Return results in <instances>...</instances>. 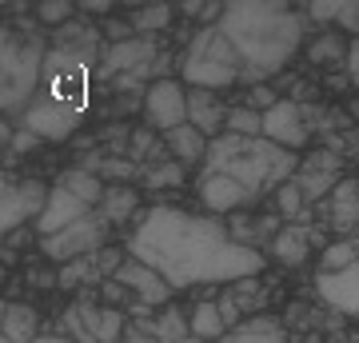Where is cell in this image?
<instances>
[{
  "mask_svg": "<svg viewBox=\"0 0 359 343\" xmlns=\"http://www.w3.org/2000/svg\"><path fill=\"white\" fill-rule=\"evenodd\" d=\"M128 255L156 267L172 292L200 283H240L264 271V252L231 240L224 220L196 216L172 203L148 208L128 236Z\"/></svg>",
  "mask_w": 359,
  "mask_h": 343,
  "instance_id": "1",
  "label": "cell"
},
{
  "mask_svg": "<svg viewBox=\"0 0 359 343\" xmlns=\"http://www.w3.org/2000/svg\"><path fill=\"white\" fill-rule=\"evenodd\" d=\"M216 28L248 88L283 72L304 44V16L276 0H231Z\"/></svg>",
  "mask_w": 359,
  "mask_h": 343,
  "instance_id": "2",
  "label": "cell"
},
{
  "mask_svg": "<svg viewBox=\"0 0 359 343\" xmlns=\"http://www.w3.org/2000/svg\"><path fill=\"white\" fill-rule=\"evenodd\" d=\"M295 168H299V156L264 140V136H231V132H224V136L208 144V156H204V172L231 176L236 184H244L256 196V203L264 196H276L295 176Z\"/></svg>",
  "mask_w": 359,
  "mask_h": 343,
  "instance_id": "3",
  "label": "cell"
},
{
  "mask_svg": "<svg viewBox=\"0 0 359 343\" xmlns=\"http://www.w3.org/2000/svg\"><path fill=\"white\" fill-rule=\"evenodd\" d=\"M44 60H48V48L40 36L20 32V28L4 32V40H0V104L8 116L25 120L28 104L36 100L40 80H44Z\"/></svg>",
  "mask_w": 359,
  "mask_h": 343,
  "instance_id": "4",
  "label": "cell"
},
{
  "mask_svg": "<svg viewBox=\"0 0 359 343\" xmlns=\"http://www.w3.org/2000/svg\"><path fill=\"white\" fill-rule=\"evenodd\" d=\"M180 80L192 84V88H208V92H228L231 84H244L216 25L200 28L192 36V44L184 48V56H180Z\"/></svg>",
  "mask_w": 359,
  "mask_h": 343,
  "instance_id": "5",
  "label": "cell"
},
{
  "mask_svg": "<svg viewBox=\"0 0 359 343\" xmlns=\"http://www.w3.org/2000/svg\"><path fill=\"white\" fill-rule=\"evenodd\" d=\"M52 188L44 180L32 176H8L4 188H0V231L4 236H16L25 224H36L48 208Z\"/></svg>",
  "mask_w": 359,
  "mask_h": 343,
  "instance_id": "6",
  "label": "cell"
},
{
  "mask_svg": "<svg viewBox=\"0 0 359 343\" xmlns=\"http://www.w3.org/2000/svg\"><path fill=\"white\" fill-rule=\"evenodd\" d=\"M108 228H112V224L104 216H84L80 224H72V228L56 231L48 240H40V252H44V260H52V264L92 260V255L104 248V240H108Z\"/></svg>",
  "mask_w": 359,
  "mask_h": 343,
  "instance_id": "7",
  "label": "cell"
},
{
  "mask_svg": "<svg viewBox=\"0 0 359 343\" xmlns=\"http://www.w3.org/2000/svg\"><path fill=\"white\" fill-rule=\"evenodd\" d=\"M144 124L148 132H176L188 124V88L176 76H156L144 92Z\"/></svg>",
  "mask_w": 359,
  "mask_h": 343,
  "instance_id": "8",
  "label": "cell"
},
{
  "mask_svg": "<svg viewBox=\"0 0 359 343\" xmlns=\"http://www.w3.org/2000/svg\"><path fill=\"white\" fill-rule=\"evenodd\" d=\"M80 124H84V108L65 104V100H52V96H44V92H36V100L28 104L25 120H20V128L36 132L40 140H52V144L68 140Z\"/></svg>",
  "mask_w": 359,
  "mask_h": 343,
  "instance_id": "9",
  "label": "cell"
},
{
  "mask_svg": "<svg viewBox=\"0 0 359 343\" xmlns=\"http://www.w3.org/2000/svg\"><path fill=\"white\" fill-rule=\"evenodd\" d=\"M264 140L280 144L287 152L304 148L311 140V116L299 100H280L271 112H264Z\"/></svg>",
  "mask_w": 359,
  "mask_h": 343,
  "instance_id": "10",
  "label": "cell"
},
{
  "mask_svg": "<svg viewBox=\"0 0 359 343\" xmlns=\"http://www.w3.org/2000/svg\"><path fill=\"white\" fill-rule=\"evenodd\" d=\"M196 191H200V200H204L208 212H219V216L256 203V196H252L244 184H236L231 176H216V172H200V188Z\"/></svg>",
  "mask_w": 359,
  "mask_h": 343,
  "instance_id": "11",
  "label": "cell"
},
{
  "mask_svg": "<svg viewBox=\"0 0 359 343\" xmlns=\"http://www.w3.org/2000/svg\"><path fill=\"white\" fill-rule=\"evenodd\" d=\"M84 216H92V203H84L80 196H72L68 188H52L48 196V208H44V216L36 220V231H40V240H48V236H56V231H65L72 228V224H80Z\"/></svg>",
  "mask_w": 359,
  "mask_h": 343,
  "instance_id": "12",
  "label": "cell"
},
{
  "mask_svg": "<svg viewBox=\"0 0 359 343\" xmlns=\"http://www.w3.org/2000/svg\"><path fill=\"white\" fill-rule=\"evenodd\" d=\"M112 280H120L128 292H136V300H144V304H152V307H164L168 300H172V288L164 283V276L156 271V267H148V264H140V260H124L120 264V271H116Z\"/></svg>",
  "mask_w": 359,
  "mask_h": 343,
  "instance_id": "13",
  "label": "cell"
},
{
  "mask_svg": "<svg viewBox=\"0 0 359 343\" xmlns=\"http://www.w3.org/2000/svg\"><path fill=\"white\" fill-rule=\"evenodd\" d=\"M228 116H231V108L219 100V92L188 88V124L200 128L208 140H216V136L228 132Z\"/></svg>",
  "mask_w": 359,
  "mask_h": 343,
  "instance_id": "14",
  "label": "cell"
},
{
  "mask_svg": "<svg viewBox=\"0 0 359 343\" xmlns=\"http://www.w3.org/2000/svg\"><path fill=\"white\" fill-rule=\"evenodd\" d=\"M316 292L344 316H359V260L347 271L335 276H316Z\"/></svg>",
  "mask_w": 359,
  "mask_h": 343,
  "instance_id": "15",
  "label": "cell"
},
{
  "mask_svg": "<svg viewBox=\"0 0 359 343\" xmlns=\"http://www.w3.org/2000/svg\"><path fill=\"white\" fill-rule=\"evenodd\" d=\"M152 56H156V40L152 36H136L128 44H112V48L104 52V72L112 76L120 68H128V76H140L152 68Z\"/></svg>",
  "mask_w": 359,
  "mask_h": 343,
  "instance_id": "16",
  "label": "cell"
},
{
  "mask_svg": "<svg viewBox=\"0 0 359 343\" xmlns=\"http://www.w3.org/2000/svg\"><path fill=\"white\" fill-rule=\"evenodd\" d=\"M311 248H316V243H311L308 228H299V224H283V228L271 236V243H268L271 260L283 264V267H299L311 255Z\"/></svg>",
  "mask_w": 359,
  "mask_h": 343,
  "instance_id": "17",
  "label": "cell"
},
{
  "mask_svg": "<svg viewBox=\"0 0 359 343\" xmlns=\"http://www.w3.org/2000/svg\"><path fill=\"white\" fill-rule=\"evenodd\" d=\"M219 343H287V328L280 316L259 311V316H248L240 328H231Z\"/></svg>",
  "mask_w": 359,
  "mask_h": 343,
  "instance_id": "18",
  "label": "cell"
},
{
  "mask_svg": "<svg viewBox=\"0 0 359 343\" xmlns=\"http://www.w3.org/2000/svg\"><path fill=\"white\" fill-rule=\"evenodd\" d=\"M164 140H168V152H172V160H176V164H184V168L204 164L208 144H212L204 132H200V128H192V124H184V128H176V132H168Z\"/></svg>",
  "mask_w": 359,
  "mask_h": 343,
  "instance_id": "19",
  "label": "cell"
},
{
  "mask_svg": "<svg viewBox=\"0 0 359 343\" xmlns=\"http://www.w3.org/2000/svg\"><path fill=\"white\" fill-rule=\"evenodd\" d=\"M40 335V316L36 307L28 304H8L4 307V331H0V343H32Z\"/></svg>",
  "mask_w": 359,
  "mask_h": 343,
  "instance_id": "20",
  "label": "cell"
},
{
  "mask_svg": "<svg viewBox=\"0 0 359 343\" xmlns=\"http://www.w3.org/2000/svg\"><path fill=\"white\" fill-rule=\"evenodd\" d=\"M76 316L80 323L96 335L100 343H120L124 339V311H112V307H88V304H80L76 307Z\"/></svg>",
  "mask_w": 359,
  "mask_h": 343,
  "instance_id": "21",
  "label": "cell"
},
{
  "mask_svg": "<svg viewBox=\"0 0 359 343\" xmlns=\"http://www.w3.org/2000/svg\"><path fill=\"white\" fill-rule=\"evenodd\" d=\"M136 212H140V191H136V188H128V184H116V188L104 191L100 216L108 220V224H128Z\"/></svg>",
  "mask_w": 359,
  "mask_h": 343,
  "instance_id": "22",
  "label": "cell"
},
{
  "mask_svg": "<svg viewBox=\"0 0 359 343\" xmlns=\"http://www.w3.org/2000/svg\"><path fill=\"white\" fill-rule=\"evenodd\" d=\"M332 224L339 231L359 228V184L355 180H339V188L332 191Z\"/></svg>",
  "mask_w": 359,
  "mask_h": 343,
  "instance_id": "23",
  "label": "cell"
},
{
  "mask_svg": "<svg viewBox=\"0 0 359 343\" xmlns=\"http://www.w3.org/2000/svg\"><path fill=\"white\" fill-rule=\"evenodd\" d=\"M188 319H192V335L204 343H219L228 335V319H224L219 304H196Z\"/></svg>",
  "mask_w": 359,
  "mask_h": 343,
  "instance_id": "24",
  "label": "cell"
},
{
  "mask_svg": "<svg viewBox=\"0 0 359 343\" xmlns=\"http://www.w3.org/2000/svg\"><path fill=\"white\" fill-rule=\"evenodd\" d=\"M144 328L152 331V339H160V343H180V339H188V335H192V319L184 316L180 307H168L164 316L148 319Z\"/></svg>",
  "mask_w": 359,
  "mask_h": 343,
  "instance_id": "25",
  "label": "cell"
},
{
  "mask_svg": "<svg viewBox=\"0 0 359 343\" xmlns=\"http://www.w3.org/2000/svg\"><path fill=\"white\" fill-rule=\"evenodd\" d=\"M60 188H68L72 196H80L84 203H96V200H104V184H100V176L96 172H88V168H68L65 176H60Z\"/></svg>",
  "mask_w": 359,
  "mask_h": 343,
  "instance_id": "26",
  "label": "cell"
},
{
  "mask_svg": "<svg viewBox=\"0 0 359 343\" xmlns=\"http://www.w3.org/2000/svg\"><path fill=\"white\" fill-rule=\"evenodd\" d=\"M276 208H280V216H283V224H308V208L311 203L304 200V191H299V184H295V176L283 184L280 191H276Z\"/></svg>",
  "mask_w": 359,
  "mask_h": 343,
  "instance_id": "27",
  "label": "cell"
},
{
  "mask_svg": "<svg viewBox=\"0 0 359 343\" xmlns=\"http://www.w3.org/2000/svg\"><path fill=\"white\" fill-rule=\"evenodd\" d=\"M355 260H359L355 240H335V243H327V248H323L320 267H323V276H335V271H347Z\"/></svg>",
  "mask_w": 359,
  "mask_h": 343,
  "instance_id": "28",
  "label": "cell"
},
{
  "mask_svg": "<svg viewBox=\"0 0 359 343\" xmlns=\"http://www.w3.org/2000/svg\"><path fill=\"white\" fill-rule=\"evenodd\" d=\"M295 184L304 191V200L311 203V200H320V196L339 188V176L335 172H295Z\"/></svg>",
  "mask_w": 359,
  "mask_h": 343,
  "instance_id": "29",
  "label": "cell"
},
{
  "mask_svg": "<svg viewBox=\"0 0 359 343\" xmlns=\"http://www.w3.org/2000/svg\"><path fill=\"white\" fill-rule=\"evenodd\" d=\"M168 25H172V8L168 4H148V8H136L132 13V28L144 32V36L156 32V28H168Z\"/></svg>",
  "mask_w": 359,
  "mask_h": 343,
  "instance_id": "30",
  "label": "cell"
},
{
  "mask_svg": "<svg viewBox=\"0 0 359 343\" xmlns=\"http://www.w3.org/2000/svg\"><path fill=\"white\" fill-rule=\"evenodd\" d=\"M228 132L231 136H264V116L252 112L248 104H240V108H231V116H228Z\"/></svg>",
  "mask_w": 359,
  "mask_h": 343,
  "instance_id": "31",
  "label": "cell"
},
{
  "mask_svg": "<svg viewBox=\"0 0 359 343\" xmlns=\"http://www.w3.org/2000/svg\"><path fill=\"white\" fill-rule=\"evenodd\" d=\"M72 16H76V4H68V0H44L36 4V20L48 28H60V25H72Z\"/></svg>",
  "mask_w": 359,
  "mask_h": 343,
  "instance_id": "32",
  "label": "cell"
},
{
  "mask_svg": "<svg viewBox=\"0 0 359 343\" xmlns=\"http://www.w3.org/2000/svg\"><path fill=\"white\" fill-rule=\"evenodd\" d=\"M316 64H335V60H347V40L344 36H320L308 52Z\"/></svg>",
  "mask_w": 359,
  "mask_h": 343,
  "instance_id": "33",
  "label": "cell"
},
{
  "mask_svg": "<svg viewBox=\"0 0 359 343\" xmlns=\"http://www.w3.org/2000/svg\"><path fill=\"white\" fill-rule=\"evenodd\" d=\"M92 260H76V264H65L60 267V276H56V288H65V292H72L80 280H100V271H92Z\"/></svg>",
  "mask_w": 359,
  "mask_h": 343,
  "instance_id": "34",
  "label": "cell"
},
{
  "mask_svg": "<svg viewBox=\"0 0 359 343\" xmlns=\"http://www.w3.org/2000/svg\"><path fill=\"white\" fill-rule=\"evenodd\" d=\"M184 184V164H156L148 168V188H180Z\"/></svg>",
  "mask_w": 359,
  "mask_h": 343,
  "instance_id": "35",
  "label": "cell"
},
{
  "mask_svg": "<svg viewBox=\"0 0 359 343\" xmlns=\"http://www.w3.org/2000/svg\"><path fill=\"white\" fill-rule=\"evenodd\" d=\"M276 104H280V96H276L268 84H256V88H248V108H252V112L264 116V112H271Z\"/></svg>",
  "mask_w": 359,
  "mask_h": 343,
  "instance_id": "36",
  "label": "cell"
},
{
  "mask_svg": "<svg viewBox=\"0 0 359 343\" xmlns=\"http://www.w3.org/2000/svg\"><path fill=\"white\" fill-rule=\"evenodd\" d=\"M335 25L344 32H359V4H335Z\"/></svg>",
  "mask_w": 359,
  "mask_h": 343,
  "instance_id": "37",
  "label": "cell"
},
{
  "mask_svg": "<svg viewBox=\"0 0 359 343\" xmlns=\"http://www.w3.org/2000/svg\"><path fill=\"white\" fill-rule=\"evenodd\" d=\"M344 68H347V76H351V84L359 88V36L347 44V60H344Z\"/></svg>",
  "mask_w": 359,
  "mask_h": 343,
  "instance_id": "38",
  "label": "cell"
},
{
  "mask_svg": "<svg viewBox=\"0 0 359 343\" xmlns=\"http://www.w3.org/2000/svg\"><path fill=\"white\" fill-rule=\"evenodd\" d=\"M13 148H16V152H36L40 136H36V132H28V128H20V132L13 136Z\"/></svg>",
  "mask_w": 359,
  "mask_h": 343,
  "instance_id": "39",
  "label": "cell"
},
{
  "mask_svg": "<svg viewBox=\"0 0 359 343\" xmlns=\"http://www.w3.org/2000/svg\"><path fill=\"white\" fill-rule=\"evenodd\" d=\"M124 295H128V288H124L120 280L104 283V300H108V304H124V307H128V300H124Z\"/></svg>",
  "mask_w": 359,
  "mask_h": 343,
  "instance_id": "40",
  "label": "cell"
},
{
  "mask_svg": "<svg viewBox=\"0 0 359 343\" xmlns=\"http://www.w3.org/2000/svg\"><path fill=\"white\" fill-rule=\"evenodd\" d=\"M96 176H132V164H124V160H108V164L96 168Z\"/></svg>",
  "mask_w": 359,
  "mask_h": 343,
  "instance_id": "41",
  "label": "cell"
},
{
  "mask_svg": "<svg viewBox=\"0 0 359 343\" xmlns=\"http://www.w3.org/2000/svg\"><path fill=\"white\" fill-rule=\"evenodd\" d=\"M32 343H72V339H68V335H60V331H40Z\"/></svg>",
  "mask_w": 359,
  "mask_h": 343,
  "instance_id": "42",
  "label": "cell"
},
{
  "mask_svg": "<svg viewBox=\"0 0 359 343\" xmlns=\"http://www.w3.org/2000/svg\"><path fill=\"white\" fill-rule=\"evenodd\" d=\"M80 13H92V16H108L112 4H80Z\"/></svg>",
  "mask_w": 359,
  "mask_h": 343,
  "instance_id": "43",
  "label": "cell"
},
{
  "mask_svg": "<svg viewBox=\"0 0 359 343\" xmlns=\"http://www.w3.org/2000/svg\"><path fill=\"white\" fill-rule=\"evenodd\" d=\"M180 343H204V339H196V335H188V339H180Z\"/></svg>",
  "mask_w": 359,
  "mask_h": 343,
  "instance_id": "44",
  "label": "cell"
},
{
  "mask_svg": "<svg viewBox=\"0 0 359 343\" xmlns=\"http://www.w3.org/2000/svg\"><path fill=\"white\" fill-rule=\"evenodd\" d=\"M355 323H359V316H355Z\"/></svg>",
  "mask_w": 359,
  "mask_h": 343,
  "instance_id": "45",
  "label": "cell"
}]
</instances>
